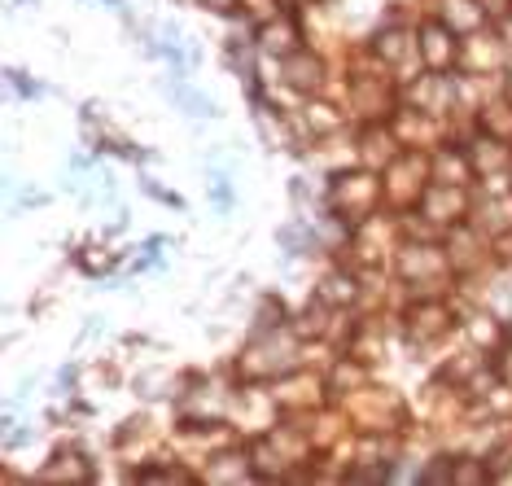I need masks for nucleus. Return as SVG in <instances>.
Returning <instances> with one entry per match:
<instances>
[]
</instances>
